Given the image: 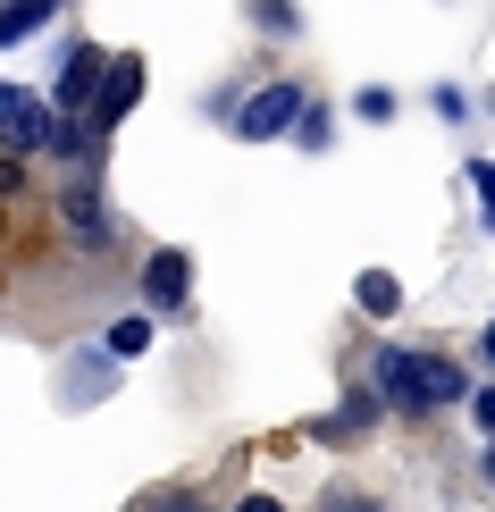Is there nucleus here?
<instances>
[{
	"mask_svg": "<svg viewBox=\"0 0 495 512\" xmlns=\"http://www.w3.org/2000/svg\"><path fill=\"white\" fill-rule=\"evenodd\" d=\"M361 387L386 403V420H445V412L470 395V370H462L445 345H386V336H378L370 378H361Z\"/></svg>",
	"mask_w": 495,
	"mask_h": 512,
	"instance_id": "f257e3e1",
	"label": "nucleus"
},
{
	"mask_svg": "<svg viewBox=\"0 0 495 512\" xmlns=\"http://www.w3.org/2000/svg\"><path fill=\"white\" fill-rule=\"evenodd\" d=\"M51 219L68 227V236H76L84 252L118 244V210H110V194H101V160H84V168H59V185H51Z\"/></svg>",
	"mask_w": 495,
	"mask_h": 512,
	"instance_id": "f03ea898",
	"label": "nucleus"
},
{
	"mask_svg": "<svg viewBox=\"0 0 495 512\" xmlns=\"http://www.w3.org/2000/svg\"><path fill=\"white\" fill-rule=\"evenodd\" d=\"M303 93H311L303 76H252L244 101L227 110V135H235V143H286V126H294V110H303Z\"/></svg>",
	"mask_w": 495,
	"mask_h": 512,
	"instance_id": "7ed1b4c3",
	"label": "nucleus"
},
{
	"mask_svg": "<svg viewBox=\"0 0 495 512\" xmlns=\"http://www.w3.org/2000/svg\"><path fill=\"white\" fill-rule=\"evenodd\" d=\"M143 84H152V76H143V51H118L110 68H101V84H93V101H84V126H93V135L110 143L118 126L135 118V101H143Z\"/></svg>",
	"mask_w": 495,
	"mask_h": 512,
	"instance_id": "20e7f679",
	"label": "nucleus"
},
{
	"mask_svg": "<svg viewBox=\"0 0 495 512\" xmlns=\"http://www.w3.org/2000/svg\"><path fill=\"white\" fill-rule=\"evenodd\" d=\"M135 286H143V311L152 319H185V303H193V252L185 244H152L143 269H135Z\"/></svg>",
	"mask_w": 495,
	"mask_h": 512,
	"instance_id": "39448f33",
	"label": "nucleus"
},
{
	"mask_svg": "<svg viewBox=\"0 0 495 512\" xmlns=\"http://www.w3.org/2000/svg\"><path fill=\"white\" fill-rule=\"evenodd\" d=\"M386 429V403L370 395V387H344L336 395V412H319L311 420V445H328V454H353V445H370Z\"/></svg>",
	"mask_w": 495,
	"mask_h": 512,
	"instance_id": "423d86ee",
	"label": "nucleus"
},
{
	"mask_svg": "<svg viewBox=\"0 0 495 512\" xmlns=\"http://www.w3.org/2000/svg\"><path fill=\"white\" fill-rule=\"evenodd\" d=\"M101 68H110V51H101L93 34H68V51H59V68H51V84H42V101H51V110H76V118H84V101H93Z\"/></svg>",
	"mask_w": 495,
	"mask_h": 512,
	"instance_id": "0eeeda50",
	"label": "nucleus"
},
{
	"mask_svg": "<svg viewBox=\"0 0 495 512\" xmlns=\"http://www.w3.org/2000/svg\"><path fill=\"white\" fill-rule=\"evenodd\" d=\"M42 118H51L42 84H9V76H0V152L34 160V143H42Z\"/></svg>",
	"mask_w": 495,
	"mask_h": 512,
	"instance_id": "6e6552de",
	"label": "nucleus"
},
{
	"mask_svg": "<svg viewBox=\"0 0 495 512\" xmlns=\"http://www.w3.org/2000/svg\"><path fill=\"white\" fill-rule=\"evenodd\" d=\"M34 160H51V168H84V160H110V143L93 135L76 110H51L42 118V143H34Z\"/></svg>",
	"mask_w": 495,
	"mask_h": 512,
	"instance_id": "1a4fd4ad",
	"label": "nucleus"
},
{
	"mask_svg": "<svg viewBox=\"0 0 495 512\" xmlns=\"http://www.w3.org/2000/svg\"><path fill=\"white\" fill-rule=\"evenodd\" d=\"M152 336H160V319H152V311H118L110 328H101V345H93V353L126 370V361H143V353H152Z\"/></svg>",
	"mask_w": 495,
	"mask_h": 512,
	"instance_id": "9d476101",
	"label": "nucleus"
},
{
	"mask_svg": "<svg viewBox=\"0 0 495 512\" xmlns=\"http://www.w3.org/2000/svg\"><path fill=\"white\" fill-rule=\"evenodd\" d=\"M353 311L370 319V328H386V319L403 311V277H395V269H361V277H353Z\"/></svg>",
	"mask_w": 495,
	"mask_h": 512,
	"instance_id": "9b49d317",
	"label": "nucleus"
},
{
	"mask_svg": "<svg viewBox=\"0 0 495 512\" xmlns=\"http://www.w3.org/2000/svg\"><path fill=\"white\" fill-rule=\"evenodd\" d=\"M286 143H294V152H328V143H336V110H328V101H319V93H303V110H294V126H286Z\"/></svg>",
	"mask_w": 495,
	"mask_h": 512,
	"instance_id": "f8f14e48",
	"label": "nucleus"
},
{
	"mask_svg": "<svg viewBox=\"0 0 495 512\" xmlns=\"http://www.w3.org/2000/svg\"><path fill=\"white\" fill-rule=\"evenodd\" d=\"M244 17H252V34H269V42L303 34V9H294V0H244Z\"/></svg>",
	"mask_w": 495,
	"mask_h": 512,
	"instance_id": "ddd939ff",
	"label": "nucleus"
},
{
	"mask_svg": "<svg viewBox=\"0 0 495 512\" xmlns=\"http://www.w3.org/2000/svg\"><path fill=\"white\" fill-rule=\"evenodd\" d=\"M353 118H361V126H395V118H403V93H395V84H361V93H353Z\"/></svg>",
	"mask_w": 495,
	"mask_h": 512,
	"instance_id": "4468645a",
	"label": "nucleus"
},
{
	"mask_svg": "<svg viewBox=\"0 0 495 512\" xmlns=\"http://www.w3.org/2000/svg\"><path fill=\"white\" fill-rule=\"evenodd\" d=\"M428 110H437L445 126H470V93L462 84H428Z\"/></svg>",
	"mask_w": 495,
	"mask_h": 512,
	"instance_id": "2eb2a0df",
	"label": "nucleus"
},
{
	"mask_svg": "<svg viewBox=\"0 0 495 512\" xmlns=\"http://www.w3.org/2000/svg\"><path fill=\"white\" fill-rule=\"evenodd\" d=\"M193 504V487H152V496H135L126 512H185Z\"/></svg>",
	"mask_w": 495,
	"mask_h": 512,
	"instance_id": "dca6fc26",
	"label": "nucleus"
},
{
	"mask_svg": "<svg viewBox=\"0 0 495 512\" xmlns=\"http://www.w3.org/2000/svg\"><path fill=\"white\" fill-rule=\"evenodd\" d=\"M26 177H34L26 160H17V152H0V202H26Z\"/></svg>",
	"mask_w": 495,
	"mask_h": 512,
	"instance_id": "f3484780",
	"label": "nucleus"
},
{
	"mask_svg": "<svg viewBox=\"0 0 495 512\" xmlns=\"http://www.w3.org/2000/svg\"><path fill=\"white\" fill-rule=\"evenodd\" d=\"M227 512H286V504H277V496H261V487H252V496H235Z\"/></svg>",
	"mask_w": 495,
	"mask_h": 512,
	"instance_id": "a211bd4d",
	"label": "nucleus"
},
{
	"mask_svg": "<svg viewBox=\"0 0 495 512\" xmlns=\"http://www.w3.org/2000/svg\"><path fill=\"white\" fill-rule=\"evenodd\" d=\"M336 512H386V504H370V496H344V504H336Z\"/></svg>",
	"mask_w": 495,
	"mask_h": 512,
	"instance_id": "6ab92c4d",
	"label": "nucleus"
},
{
	"mask_svg": "<svg viewBox=\"0 0 495 512\" xmlns=\"http://www.w3.org/2000/svg\"><path fill=\"white\" fill-rule=\"evenodd\" d=\"M185 512H210V504H202V496H193V504H185Z\"/></svg>",
	"mask_w": 495,
	"mask_h": 512,
	"instance_id": "aec40b11",
	"label": "nucleus"
}]
</instances>
